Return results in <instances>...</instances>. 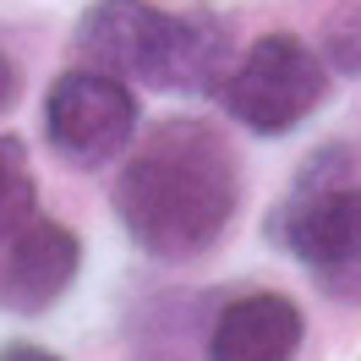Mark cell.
Instances as JSON below:
<instances>
[{
  "mask_svg": "<svg viewBox=\"0 0 361 361\" xmlns=\"http://www.w3.org/2000/svg\"><path fill=\"white\" fill-rule=\"evenodd\" d=\"M241 203V164L208 121H164L137 142L115 180V214L148 257L180 263L208 252Z\"/></svg>",
  "mask_w": 361,
  "mask_h": 361,
  "instance_id": "6da1fadb",
  "label": "cell"
},
{
  "mask_svg": "<svg viewBox=\"0 0 361 361\" xmlns=\"http://www.w3.org/2000/svg\"><path fill=\"white\" fill-rule=\"evenodd\" d=\"M71 49L82 66L110 71L121 82H148V88H180L203 93L225 82L230 27L192 6V11H159L148 0H99L82 11L71 33Z\"/></svg>",
  "mask_w": 361,
  "mask_h": 361,
  "instance_id": "7a4b0ae2",
  "label": "cell"
},
{
  "mask_svg": "<svg viewBox=\"0 0 361 361\" xmlns=\"http://www.w3.org/2000/svg\"><path fill=\"white\" fill-rule=\"evenodd\" d=\"M274 235L301 257L323 295L361 307V186L307 170V180L274 214Z\"/></svg>",
  "mask_w": 361,
  "mask_h": 361,
  "instance_id": "3957f363",
  "label": "cell"
},
{
  "mask_svg": "<svg viewBox=\"0 0 361 361\" xmlns=\"http://www.w3.org/2000/svg\"><path fill=\"white\" fill-rule=\"evenodd\" d=\"M225 110L247 126V132L279 137L295 132L307 115L329 99V66L312 44H301L295 33H269L225 71L219 82Z\"/></svg>",
  "mask_w": 361,
  "mask_h": 361,
  "instance_id": "277c9868",
  "label": "cell"
},
{
  "mask_svg": "<svg viewBox=\"0 0 361 361\" xmlns=\"http://www.w3.org/2000/svg\"><path fill=\"white\" fill-rule=\"evenodd\" d=\"M44 132L55 154L71 164H104L115 159L137 132V99L110 71L77 66L66 71L44 99Z\"/></svg>",
  "mask_w": 361,
  "mask_h": 361,
  "instance_id": "5b68a950",
  "label": "cell"
},
{
  "mask_svg": "<svg viewBox=\"0 0 361 361\" xmlns=\"http://www.w3.org/2000/svg\"><path fill=\"white\" fill-rule=\"evenodd\" d=\"M82 269V241L55 219H27L11 241H0V312H49Z\"/></svg>",
  "mask_w": 361,
  "mask_h": 361,
  "instance_id": "8992f818",
  "label": "cell"
},
{
  "mask_svg": "<svg viewBox=\"0 0 361 361\" xmlns=\"http://www.w3.org/2000/svg\"><path fill=\"white\" fill-rule=\"evenodd\" d=\"M301 339H307V323L290 295L247 290L214 312L208 361H295Z\"/></svg>",
  "mask_w": 361,
  "mask_h": 361,
  "instance_id": "52a82bcc",
  "label": "cell"
},
{
  "mask_svg": "<svg viewBox=\"0 0 361 361\" xmlns=\"http://www.w3.org/2000/svg\"><path fill=\"white\" fill-rule=\"evenodd\" d=\"M33 219V170L17 137H0V241H11Z\"/></svg>",
  "mask_w": 361,
  "mask_h": 361,
  "instance_id": "ba28073f",
  "label": "cell"
},
{
  "mask_svg": "<svg viewBox=\"0 0 361 361\" xmlns=\"http://www.w3.org/2000/svg\"><path fill=\"white\" fill-rule=\"evenodd\" d=\"M317 55H323V66L345 71V77H361V0H339L323 17Z\"/></svg>",
  "mask_w": 361,
  "mask_h": 361,
  "instance_id": "9c48e42d",
  "label": "cell"
},
{
  "mask_svg": "<svg viewBox=\"0 0 361 361\" xmlns=\"http://www.w3.org/2000/svg\"><path fill=\"white\" fill-rule=\"evenodd\" d=\"M17 93H23V71H17V61L0 49V115L17 104Z\"/></svg>",
  "mask_w": 361,
  "mask_h": 361,
  "instance_id": "30bf717a",
  "label": "cell"
},
{
  "mask_svg": "<svg viewBox=\"0 0 361 361\" xmlns=\"http://www.w3.org/2000/svg\"><path fill=\"white\" fill-rule=\"evenodd\" d=\"M0 361H61V356H49L44 345H6Z\"/></svg>",
  "mask_w": 361,
  "mask_h": 361,
  "instance_id": "8fae6325",
  "label": "cell"
}]
</instances>
